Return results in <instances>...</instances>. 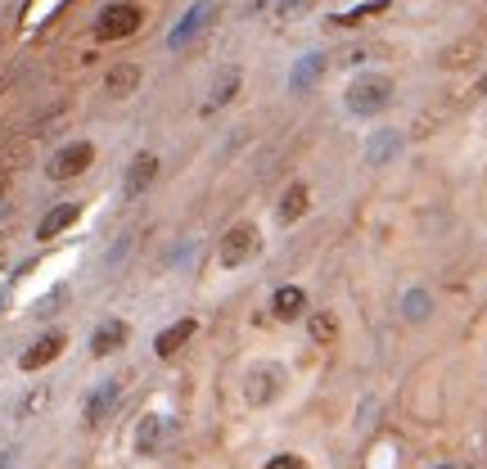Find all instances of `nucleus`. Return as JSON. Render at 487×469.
Masks as SVG:
<instances>
[{"label":"nucleus","instance_id":"f03ea898","mask_svg":"<svg viewBox=\"0 0 487 469\" xmlns=\"http://www.w3.org/2000/svg\"><path fill=\"white\" fill-rule=\"evenodd\" d=\"M140 23H145L140 5H131V0H113V5L100 10V19H95L91 32H95V41H122V37H131Z\"/></svg>","mask_w":487,"mask_h":469},{"label":"nucleus","instance_id":"b1692460","mask_svg":"<svg viewBox=\"0 0 487 469\" xmlns=\"http://www.w3.org/2000/svg\"><path fill=\"white\" fill-rule=\"evenodd\" d=\"M302 10H311V0H275V19H298Z\"/></svg>","mask_w":487,"mask_h":469},{"label":"nucleus","instance_id":"393cba45","mask_svg":"<svg viewBox=\"0 0 487 469\" xmlns=\"http://www.w3.org/2000/svg\"><path fill=\"white\" fill-rule=\"evenodd\" d=\"M262 5H266V0H253V10H262Z\"/></svg>","mask_w":487,"mask_h":469},{"label":"nucleus","instance_id":"1a4fd4ad","mask_svg":"<svg viewBox=\"0 0 487 469\" xmlns=\"http://www.w3.org/2000/svg\"><path fill=\"white\" fill-rule=\"evenodd\" d=\"M127 338H131V325H127V320H104V325L91 334V356H113Z\"/></svg>","mask_w":487,"mask_h":469},{"label":"nucleus","instance_id":"f8f14e48","mask_svg":"<svg viewBox=\"0 0 487 469\" xmlns=\"http://www.w3.org/2000/svg\"><path fill=\"white\" fill-rule=\"evenodd\" d=\"M307 311V293L298 289V284H280L275 293H271V316L275 320H298Z\"/></svg>","mask_w":487,"mask_h":469},{"label":"nucleus","instance_id":"2eb2a0df","mask_svg":"<svg viewBox=\"0 0 487 469\" xmlns=\"http://www.w3.org/2000/svg\"><path fill=\"white\" fill-rule=\"evenodd\" d=\"M307 208H311V190H307L302 181H293V185L280 194V221H298Z\"/></svg>","mask_w":487,"mask_h":469},{"label":"nucleus","instance_id":"0eeeda50","mask_svg":"<svg viewBox=\"0 0 487 469\" xmlns=\"http://www.w3.org/2000/svg\"><path fill=\"white\" fill-rule=\"evenodd\" d=\"M64 347H68V334H64V329H50V334H41V338H37V343L19 356V365H23L28 374H32V370H46L50 361H59V356H64Z\"/></svg>","mask_w":487,"mask_h":469},{"label":"nucleus","instance_id":"20e7f679","mask_svg":"<svg viewBox=\"0 0 487 469\" xmlns=\"http://www.w3.org/2000/svg\"><path fill=\"white\" fill-rule=\"evenodd\" d=\"M91 163H95V145H91V140H73V145H64V149L46 163V176H50V181H73V176H82Z\"/></svg>","mask_w":487,"mask_h":469},{"label":"nucleus","instance_id":"aec40b11","mask_svg":"<svg viewBox=\"0 0 487 469\" xmlns=\"http://www.w3.org/2000/svg\"><path fill=\"white\" fill-rule=\"evenodd\" d=\"M307 329H311V343H320V347L338 343V316H334V311H316V316L307 320Z\"/></svg>","mask_w":487,"mask_h":469},{"label":"nucleus","instance_id":"412c9836","mask_svg":"<svg viewBox=\"0 0 487 469\" xmlns=\"http://www.w3.org/2000/svg\"><path fill=\"white\" fill-rule=\"evenodd\" d=\"M158 437H163V419L158 415H145L140 419V433H136V451L140 455H154L158 451Z\"/></svg>","mask_w":487,"mask_h":469},{"label":"nucleus","instance_id":"39448f33","mask_svg":"<svg viewBox=\"0 0 487 469\" xmlns=\"http://www.w3.org/2000/svg\"><path fill=\"white\" fill-rule=\"evenodd\" d=\"M280 383H284V370H280L275 361H257V365L244 374V397H248V406H271L275 392H280Z\"/></svg>","mask_w":487,"mask_h":469},{"label":"nucleus","instance_id":"9b49d317","mask_svg":"<svg viewBox=\"0 0 487 469\" xmlns=\"http://www.w3.org/2000/svg\"><path fill=\"white\" fill-rule=\"evenodd\" d=\"M77 217H82V203H55V208L37 221V239H55V235H64Z\"/></svg>","mask_w":487,"mask_h":469},{"label":"nucleus","instance_id":"ddd939ff","mask_svg":"<svg viewBox=\"0 0 487 469\" xmlns=\"http://www.w3.org/2000/svg\"><path fill=\"white\" fill-rule=\"evenodd\" d=\"M136 86H140V64H113V68H109V77H104V91H109V95H118V100H122V95H131Z\"/></svg>","mask_w":487,"mask_h":469},{"label":"nucleus","instance_id":"9d476101","mask_svg":"<svg viewBox=\"0 0 487 469\" xmlns=\"http://www.w3.org/2000/svg\"><path fill=\"white\" fill-rule=\"evenodd\" d=\"M194 334H199V320H194V316H185V320L167 325V329L154 338V352H158V356H176V352H181V347H185Z\"/></svg>","mask_w":487,"mask_h":469},{"label":"nucleus","instance_id":"f257e3e1","mask_svg":"<svg viewBox=\"0 0 487 469\" xmlns=\"http://www.w3.org/2000/svg\"><path fill=\"white\" fill-rule=\"evenodd\" d=\"M343 104H347V113H356V118H379V113L392 104V77H383V73H361L356 82H347Z\"/></svg>","mask_w":487,"mask_h":469},{"label":"nucleus","instance_id":"423d86ee","mask_svg":"<svg viewBox=\"0 0 487 469\" xmlns=\"http://www.w3.org/2000/svg\"><path fill=\"white\" fill-rule=\"evenodd\" d=\"M212 14H217V0H194V5L185 10V19L167 32V46H172V50H185V46L212 23Z\"/></svg>","mask_w":487,"mask_h":469},{"label":"nucleus","instance_id":"6e6552de","mask_svg":"<svg viewBox=\"0 0 487 469\" xmlns=\"http://www.w3.org/2000/svg\"><path fill=\"white\" fill-rule=\"evenodd\" d=\"M154 176H158V158L145 149V154H136L131 158V167H127V181H122V190H127V199H140L149 185H154Z\"/></svg>","mask_w":487,"mask_h":469},{"label":"nucleus","instance_id":"6ab92c4d","mask_svg":"<svg viewBox=\"0 0 487 469\" xmlns=\"http://www.w3.org/2000/svg\"><path fill=\"white\" fill-rule=\"evenodd\" d=\"M320 73H325V55L311 50V55H302V64L293 68V82H289V86H293V91H307L311 82H320Z\"/></svg>","mask_w":487,"mask_h":469},{"label":"nucleus","instance_id":"7ed1b4c3","mask_svg":"<svg viewBox=\"0 0 487 469\" xmlns=\"http://www.w3.org/2000/svg\"><path fill=\"white\" fill-rule=\"evenodd\" d=\"M257 244H262V235H257V226L253 221H235L226 235H221V266L226 271H235V266H244L253 253H257Z\"/></svg>","mask_w":487,"mask_h":469},{"label":"nucleus","instance_id":"4be33fe9","mask_svg":"<svg viewBox=\"0 0 487 469\" xmlns=\"http://www.w3.org/2000/svg\"><path fill=\"white\" fill-rule=\"evenodd\" d=\"M401 311H406V320H424V316L433 311V298H428L424 289H410V293L401 298Z\"/></svg>","mask_w":487,"mask_h":469},{"label":"nucleus","instance_id":"f3484780","mask_svg":"<svg viewBox=\"0 0 487 469\" xmlns=\"http://www.w3.org/2000/svg\"><path fill=\"white\" fill-rule=\"evenodd\" d=\"M118 401V379H109V383H100L91 397H86V424H100L104 415H109V406Z\"/></svg>","mask_w":487,"mask_h":469},{"label":"nucleus","instance_id":"5701e85b","mask_svg":"<svg viewBox=\"0 0 487 469\" xmlns=\"http://www.w3.org/2000/svg\"><path fill=\"white\" fill-rule=\"evenodd\" d=\"M262 469H311V464H307L302 455H293V451H284V455H271V460H266Z\"/></svg>","mask_w":487,"mask_h":469},{"label":"nucleus","instance_id":"a211bd4d","mask_svg":"<svg viewBox=\"0 0 487 469\" xmlns=\"http://www.w3.org/2000/svg\"><path fill=\"white\" fill-rule=\"evenodd\" d=\"M388 5H392V0H365V5H356V10H347V14H334V23H338V28H361V23L388 14Z\"/></svg>","mask_w":487,"mask_h":469},{"label":"nucleus","instance_id":"dca6fc26","mask_svg":"<svg viewBox=\"0 0 487 469\" xmlns=\"http://www.w3.org/2000/svg\"><path fill=\"white\" fill-rule=\"evenodd\" d=\"M401 149V136L397 131H374L370 145H365V163H392Z\"/></svg>","mask_w":487,"mask_h":469},{"label":"nucleus","instance_id":"4468645a","mask_svg":"<svg viewBox=\"0 0 487 469\" xmlns=\"http://www.w3.org/2000/svg\"><path fill=\"white\" fill-rule=\"evenodd\" d=\"M239 82H244V77H239V68H221V73H217V82H212V95H208V104H203V109L212 113V109L230 104V100H235V91H239Z\"/></svg>","mask_w":487,"mask_h":469}]
</instances>
